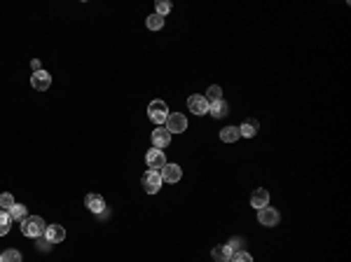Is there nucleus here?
I'll return each instance as SVG.
<instances>
[{
	"mask_svg": "<svg viewBox=\"0 0 351 262\" xmlns=\"http://www.w3.org/2000/svg\"><path fill=\"white\" fill-rule=\"evenodd\" d=\"M45 229H47V225H45V220L42 218H38V216H26L21 220V232H24V236H28V239H38V236H42Z\"/></svg>",
	"mask_w": 351,
	"mask_h": 262,
	"instance_id": "obj_1",
	"label": "nucleus"
},
{
	"mask_svg": "<svg viewBox=\"0 0 351 262\" xmlns=\"http://www.w3.org/2000/svg\"><path fill=\"white\" fill-rule=\"evenodd\" d=\"M148 117L152 120L155 124H164L166 117H169V106H166L164 101H150L148 106Z\"/></svg>",
	"mask_w": 351,
	"mask_h": 262,
	"instance_id": "obj_2",
	"label": "nucleus"
},
{
	"mask_svg": "<svg viewBox=\"0 0 351 262\" xmlns=\"http://www.w3.org/2000/svg\"><path fill=\"white\" fill-rule=\"evenodd\" d=\"M141 185H143V190L148 192V195H157L159 187H162V176H159V171H152V169H148V171L143 173Z\"/></svg>",
	"mask_w": 351,
	"mask_h": 262,
	"instance_id": "obj_3",
	"label": "nucleus"
},
{
	"mask_svg": "<svg viewBox=\"0 0 351 262\" xmlns=\"http://www.w3.org/2000/svg\"><path fill=\"white\" fill-rule=\"evenodd\" d=\"M164 124H166L164 129L169 134H183V131H187V117L183 112H171Z\"/></svg>",
	"mask_w": 351,
	"mask_h": 262,
	"instance_id": "obj_4",
	"label": "nucleus"
},
{
	"mask_svg": "<svg viewBox=\"0 0 351 262\" xmlns=\"http://www.w3.org/2000/svg\"><path fill=\"white\" fill-rule=\"evenodd\" d=\"M145 164H148V169H152V171H159V169L166 166V157L162 150H157V148H152V150H148V155H145Z\"/></svg>",
	"mask_w": 351,
	"mask_h": 262,
	"instance_id": "obj_5",
	"label": "nucleus"
},
{
	"mask_svg": "<svg viewBox=\"0 0 351 262\" xmlns=\"http://www.w3.org/2000/svg\"><path fill=\"white\" fill-rule=\"evenodd\" d=\"M258 223L265 225V227H274V225H279V211L272 206H265L258 211Z\"/></svg>",
	"mask_w": 351,
	"mask_h": 262,
	"instance_id": "obj_6",
	"label": "nucleus"
},
{
	"mask_svg": "<svg viewBox=\"0 0 351 262\" xmlns=\"http://www.w3.org/2000/svg\"><path fill=\"white\" fill-rule=\"evenodd\" d=\"M187 108H190V112H194V115H206V112H209V101L204 99L202 94H194L187 99Z\"/></svg>",
	"mask_w": 351,
	"mask_h": 262,
	"instance_id": "obj_7",
	"label": "nucleus"
},
{
	"mask_svg": "<svg viewBox=\"0 0 351 262\" xmlns=\"http://www.w3.org/2000/svg\"><path fill=\"white\" fill-rule=\"evenodd\" d=\"M159 176H162V183H178V180L183 178V169L178 166V164H166V166L159 171Z\"/></svg>",
	"mask_w": 351,
	"mask_h": 262,
	"instance_id": "obj_8",
	"label": "nucleus"
},
{
	"mask_svg": "<svg viewBox=\"0 0 351 262\" xmlns=\"http://www.w3.org/2000/svg\"><path fill=\"white\" fill-rule=\"evenodd\" d=\"M31 84H33V89H38V91H47L52 84V75L47 70H38L31 75Z\"/></svg>",
	"mask_w": 351,
	"mask_h": 262,
	"instance_id": "obj_9",
	"label": "nucleus"
},
{
	"mask_svg": "<svg viewBox=\"0 0 351 262\" xmlns=\"http://www.w3.org/2000/svg\"><path fill=\"white\" fill-rule=\"evenodd\" d=\"M45 239H47V244H61V241L66 239V229H63V225H47V229H45Z\"/></svg>",
	"mask_w": 351,
	"mask_h": 262,
	"instance_id": "obj_10",
	"label": "nucleus"
},
{
	"mask_svg": "<svg viewBox=\"0 0 351 262\" xmlns=\"http://www.w3.org/2000/svg\"><path fill=\"white\" fill-rule=\"evenodd\" d=\"M169 143H171V134L166 131L164 127H157L152 131V145L157 148V150H162V148H169Z\"/></svg>",
	"mask_w": 351,
	"mask_h": 262,
	"instance_id": "obj_11",
	"label": "nucleus"
},
{
	"mask_svg": "<svg viewBox=\"0 0 351 262\" xmlns=\"http://www.w3.org/2000/svg\"><path fill=\"white\" fill-rule=\"evenodd\" d=\"M84 206L92 213H103L105 211V199L101 195H87L84 197Z\"/></svg>",
	"mask_w": 351,
	"mask_h": 262,
	"instance_id": "obj_12",
	"label": "nucleus"
},
{
	"mask_svg": "<svg viewBox=\"0 0 351 262\" xmlns=\"http://www.w3.org/2000/svg\"><path fill=\"white\" fill-rule=\"evenodd\" d=\"M267 204H269V192L262 190V187H258V190H255V192L251 195V206H253V208H258V211H260V208H265Z\"/></svg>",
	"mask_w": 351,
	"mask_h": 262,
	"instance_id": "obj_13",
	"label": "nucleus"
},
{
	"mask_svg": "<svg viewBox=\"0 0 351 262\" xmlns=\"http://www.w3.org/2000/svg\"><path fill=\"white\" fill-rule=\"evenodd\" d=\"M211 255H213V260H215V262H230V257H232V248H230L227 244L215 246L213 251H211Z\"/></svg>",
	"mask_w": 351,
	"mask_h": 262,
	"instance_id": "obj_14",
	"label": "nucleus"
},
{
	"mask_svg": "<svg viewBox=\"0 0 351 262\" xmlns=\"http://www.w3.org/2000/svg\"><path fill=\"white\" fill-rule=\"evenodd\" d=\"M258 120H248V122H244L242 127H239V136H244V138H253V136L258 134Z\"/></svg>",
	"mask_w": 351,
	"mask_h": 262,
	"instance_id": "obj_15",
	"label": "nucleus"
},
{
	"mask_svg": "<svg viewBox=\"0 0 351 262\" xmlns=\"http://www.w3.org/2000/svg\"><path fill=\"white\" fill-rule=\"evenodd\" d=\"M209 112L213 115L215 120L225 117V115H227V103H225L223 99H220V101H213V103H209Z\"/></svg>",
	"mask_w": 351,
	"mask_h": 262,
	"instance_id": "obj_16",
	"label": "nucleus"
},
{
	"mask_svg": "<svg viewBox=\"0 0 351 262\" xmlns=\"http://www.w3.org/2000/svg\"><path fill=\"white\" fill-rule=\"evenodd\" d=\"M242 136H239V127H225L223 131H220V140L223 143H234V140H239Z\"/></svg>",
	"mask_w": 351,
	"mask_h": 262,
	"instance_id": "obj_17",
	"label": "nucleus"
},
{
	"mask_svg": "<svg viewBox=\"0 0 351 262\" xmlns=\"http://www.w3.org/2000/svg\"><path fill=\"white\" fill-rule=\"evenodd\" d=\"M12 227V218L7 211H0V236H5Z\"/></svg>",
	"mask_w": 351,
	"mask_h": 262,
	"instance_id": "obj_18",
	"label": "nucleus"
},
{
	"mask_svg": "<svg viewBox=\"0 0 351 262\" xmlns=\"http://www.w3.org/2000/svg\"><path fill=\"white\" fill-rule=\"evenodd\" d=\"M7 213H10L12 220H19V223H21L24 218H26V206H24V204H14V206H12Z\"/></svg>",
	"mask_w": 351,
	"mask_h": 262,
	"instance_id": "obj_19",
	"label": "nucleus"
},
{
	"mask_svg": "<svg viewBox=\"0 0 351 262\" xmlns=\"http://www.w3.org/2000/svg\"><path fill=\"white\" fill-rule=\"evenodd\" d=\"M145 26H148L150 31H159V28L164 26V17H159V14H150V17L145 19Z\"/></svg>",
	"mask_w": 351,
	"mask_h": 262,
	"instance_id": "obj_20",
	"label": "nucleus"
},
{
	"mask_svg": "<svg viewBox=\"0 0 351 262\" xmlns=\"http://www.w3.org/2000/svg\"><path fill=\"white\" fill-rule=\"evenodd\" d=\"M204 99L209 101V103H213V101H220L223 99V91H220L218 84H213V87H209V91H206V96Z\"/></svg>",
	"mask_w": 351,
	"mask_h": 262,
	"instance_id": "obj_21",
	"label": "nucleus"
},
{
	"mask_svg": "<svg viewBox=\"0 0 351 262\" xmlns=\"http://www.w3.org/2000/svg\"><path fill=\"white\" fill-rule=\"evenodd\" d=\"M3 262H21V253H19L17 248H7V251L3 253Z\"/></svg>",
	"mask_w": 351,
	"mask_h": 262,
	"instance_id": "obj_22",
	"label": "nucleus"
},
{
	"mask_svg": "<svg viewBox=\"0 0 351 262\" xmlns=\"http://www.w3.org/2000/svg\"><path fill=\"white\" fill-rule=\"evenodd\" d=\"M14 206V197L12 195H0V211H10V208Z\"/></svg>",
	"mask_w": 351,
	"mask_h": 262,
	"instance_id": "obj_23",
	"label": "nucleus"
},
{
	"mask_svg": "<svg viewBox=\"0 0 351 262\" xmlns=\"http://www.w3.org/2000/svg\"><path fill=\"white\" fill-rule=\"evenodd\" d=\"M230 262H253V257L248 255L246 251H236V253H232Z\"/></svg>",
	"mask_w": 351,
	"mask_h": 262,
	"instance_id": "obj_24",
	"label": "nucleus"
},
{
	"mask_svg": "<svg viewBox=\"0 0 351 262\" xmlns=\"http://www.w3.org/2000/svg\"><path fill=\"white\" fill-rule=\"evenodd\" d=\"M169 12H171V3H157V12H155V14L164 17V14H169Z\"/></svg>",
	"mask_w": 351,
	"mask_h": 262,
	"instance_id": "obj_25",
	"label": "nucleus"
},
{
	"mask_svg": "<svg viewBox=\"0 0 351 262\" xmlns=\"http://www.w3.org/2000/svg\"><path fill=\"white\" fill-rule=\"evenodd\" d=\"M232 248V253H236V251H242V239H239V236H234V239L230 241V244H227Z\"/></svg>",
	"mask_w": 351,
	"mask_h": 262,
	"instance_id": "obj_26",
	"label": "nucleus"
},
{
	"mask_svg": "<svg viewBox=\"0 0 351 262\" xmlns=\"http://www.w3.org/2000/svg\"><path fill=\"white\" fill-rule=\"evenodd\" d=\"M31 68H33V73L42 70V68H40V61H38V59H33V61H31Z\"/></svg>",
	"mask_w": 351,
	"mask_h": 262,
	"instance_id": "obj_27",
	"label": "nucleus"
},
{
	"mask_svg": "<svg viewBox=\"0 0 351 262\" xmlns=\"http://www.w3.org/2000/svg\"><path fill=\"white\" fill-rule=\"evenodd\" d=\"M0 262H3V255H0Z\"/></svg>",
	"mask_w": 351,
	"mask_h": 262,
	"instance_id": "obj_28",
	"label": "nucleus"
}]
</instances>
